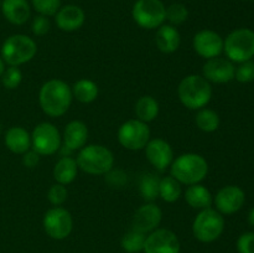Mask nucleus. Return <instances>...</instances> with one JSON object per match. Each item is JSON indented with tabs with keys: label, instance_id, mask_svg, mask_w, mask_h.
Here are the masks:
<instances>
[{
	"label": "nucleus",
	"instance_id": "nucleus-1",
	"mask_svg": "<svg viewBox=\"0 0 254 253\" xmlns=\"http://www.w3.org/2000/svg\"><path fill=\"white\" fill-rule=\"evenodd\" d=\"M72 89L62 79L52 78L45 82L39 92V103L46 116L51 118L62 117L72 103Z\"/></svg>",
	"mask_w": 254,
	"mask_h": 253
},
{
	"label": "nucleus",
	"instance_id": "nucleus-5",
	"mask_svg": "<svg viewBox=\"0 0 254 253\" xmlns=\"http://www.w3.org/2000/svg\"><path fill=\"white\" fill-rule=\"evenodd\" d=\"M37 45L34 39L24 34H15L7 37L1 46V59L9 66L27 63L35 57Z\"/></svg>",
	"mask_w": 254,
	"mask_h": 253
},
{
	"label": "nucleus",
	"instance_id": "nucleus-13",
	"mask_svg": "<svg viewBox=\"0 0 254 253\" xmlns=\"http://www.w3.org/2000/svg\"><path fill=\"white\" fill-rule=\"evenodd\" d=\"M246 202V193L240 186H223L213 198L216 210L222 215H232L238 212Z\"/></svg>",
	"mask_w": 254,
	"mask_h": 253
},
{
	"label": "nucleus",
	"instance_id": "nucleus-19",
	"mask_svg": "<svg viewBox=\"0 0 254 253\" xmlns=\"http://www.w3.org/2000/svg\"><path fill=\"white\" fill-rule=\"evenodd\" d=\"M88 140V128L87 124L82 121H71L66 124L62 135L64 146L68 148L71 151L81 150L87 145Z\"/></svg>",
	"mask_w": 254,
	"mask_h": 253
},
{
	"label": "nucleus",
	"instance_id": "nucleus-15",
	"mask_svg": "<svg viewBox=\"0 0 254 253\" xmlns=\"http://www.w3.org/2000/svg\"><path fill=\"white\" fill-rule=\"evenodd\" d=\"M236 67L227 57H213L206 60L202 67V76L210 83H228L235 78Z\"/></svg>",
	"mask_w": 254,
	"mask_h": 253
},
{
	"label": "nucleus",
	"instance_id": "nucleus-36",
	"mask_svg": "<svg viewBox=\"0 0 254 253\" xmlns=\"http://www.w3.org/2000/svg\"><path fill=\"white\" fill-rule=\"evenodd\" d=\"M50 29H51V22H50L49 17L44 16V15H37L34 17L31 30L35 36H44L50 31Z\"/></svg>",
	"mask_w": 254,
	"mask_h": 253
},
{
	"label": "nucleus",
	"instance_id": "nucleus-42",
	"mask_svg": "<svg viewBox=\"0 0 254 253\" xmlns=\"http://www.w3.org/2000/svg\"><path fill=\"white\" fill-rule=\"evenodd\" d=\"M0 5H1V0H0Z\"/></svg>",
	"mask_w": 254,
	"mask_h": 253
},
{
	"label": "nucleus",
	"instance_id": "nucleus-12",
	"mask_svg": "<svg viewBox=\"0 0 254 253\" xmlns=\"http://www.w3.org/2000/svg\"><path fill=\"white\" fill-rule=\"evenodd\" d=\"M181 245L175 232L168 228H156L146 235L144 253H180Z\"/></svg>",
	"mask_w": 254,
	"mask_h": 253
},
{
	"label": "nucleus",
	"instance_id": "nucleus-30",
	"mask_svg": "<svg viewBox=\"0 0 254 253\" xmlns=\"http://www.w3.org/2000/svg\"><path fill=\"white\" fill-rule=\"evenodd\" d=\"M146 235L131 228L122 237L121 246L127 253H139L144 250Z\"/></svg>",
	"mask_w": 254,
	"mask_h": 253
},
{
	"label": "nucleus",
	"instance_id": "nucleus-10",
	"mask_svg": "<svg viewBox=\"0 0 254 253\" xmlns=\"http://www.w3.org/2000/svg\"><path fill=\"white\" fill-rule=\"evenodd\" d=\"M119 144L128 150H141L150 140V128L148 123L139 119H129L124 122L117 134Z\"/></svg>",
	"mask_w": 254,
	"mask_h": 253
},
{
	"label": "nucleus",
	"instance_id": "nucleus-31",
	"mask_svg": "<svg viewBox=\"0 0 254 253\" xmlns=\"http://www.w3.org/2000/svg\"><path fill=\"white\" fill-rule=\"evenodd\" d=\"M189 17V10L186 5L181 2H174L166 7V20L173 26L184 24Z\"/></svg>",
	"mask_w": 254,
	"mask_h": 253
},
{
	"label": "nucleus",
	"instance_id": "nucleus-26",
	"mask_svg": "<svg viewBox=\"0 0 254 253\" xmlns=\"http://www.w3.org/2000/svg\"><path fill=\"white\" fill-rule=\"evenodd\" d=\"M71 89L73 98H76L77 101L84 104L92 103L93 101H96L99 93L98 86H97L96 82L87 78L78 79V81L71 87Z\"/></svg>",
	"mask_w": 254,
	"mask_h": 253
},
{
	"label": "nucleus",
	"instance_id": "nucleus-24",
	"mask_svg": "<svg viewBox=\"0 0 254 253\" xmlns=\"http://www.w3.org/2000/svg\"><path fill=\"white\" fill-rule=\"evenodd\" d=\"M78 174V165L76 159L72 156H61L60 160L55 164L54 179L56 183L67 186L73 183Z\"/></svg>",
	"mask_w": 254,
	"mask_h": 253
},
{
	"label": "nucleus",
	"instance_id": "nucleus-23",
	"mask_svg": "<svg viewBox=\"0 0 254 253\" xmlns=\"http://www.w3.org/2000/svg\"><path fill=\"white\" fill-rule=\"evenodd\" d=\"M184 197H185L188 205L195 210L201 211L205 208H210L213 203V196L211 191L201 184L188 186L185 193H184Z\"/></svg>",
	"mask_w": 254,
	"mask_h": 253
},
{
	"label": "nucleus",
	"instance_id": "nucleus-7",
	"mask_svg": "<svg viewBox=\"0 0 254 253\" xmlns=\"http://www.w3.org/2000/svg\"><path fill=\"white\" fill-rule=\"evenodd\" d=\"M225 231V218L216 208H205L197 213L192 222V233L202 243L215 242Z\"/></svg>",
	"mask_w": 254,
	"mask_h": 253
},
{
	"label": "nucleus",
	"instance_id": "nucleus-35",
	"mask_svg": "<svg viewBox=\"0 0 254 253\" xmlns=\"http://www.w3.org/2000/svg\"><path fill=\"white\" fill-rule=\"evenodd\" d=\"M235 78L241 83H248V82L254 81V61L248 60V61L241 62L240 66L235 71Z\"/></svg>",
	"mask_w": 254,
	"mask_h": 253
},
{
	"label": "nucleus",
	"instance_id": "nucleus-39",
	"mask_svg": "<svg viewBox=\"0 0 254 253\" xmlns=\"http://www.w3.org/2000/svg\"><path fill=\"white\" fill-rule=\"evenodd\" d=\"M248 223H250L252 227H254V207L250 211V213H248Z\"/></svg>",
	"mask_w": 254,
	"mask_h": 253
},
{
	"label": "nucleus",
	"instance_id": "nucleus-11",
	"mask_svg": "<svg viewBox=\"0 0 254 253\" xmlns=\"http://www.w3.org/2000/svg\"><path fill=\"white\" fill-rule=\"evenodd\" d=\"M42 226L47 236L54 240L61 241L71 235L73 230V218L68 210L61 206H54L44 215Z\"/></svg>",
	"mask_w": 254,
	"mask_h": 253
},
{
	"label": "nucleus",
	"instance_id": "nucleus-25",
	"mask_svg": "<svg viewBox=\"0 0 254 253\" xmlns=\"http://www.w3.org/2000/svg\"><path fill=\"white\" fill-rule=\"evenodd\" d=\"M159 111H160L159 102L153 96L140 97L134 107L136 119L144 122V123H149L158 118Z\"/></svg>",
	"mask_w": 254,
	"mask_h": 253
},
{
	"label": "nucleus",
	"instance_id": "nucleus-32",
	"mask_svg": "<svg viewBox=\"0 0 254 253\" xmlns=\"http://www.w3.org/2000/svg\"><path fill=\"white\" fill-rule=\"evenodd\" d=\"M35 11L44 16H55L61 7V0H31Z\"/></svg>",
	"mask_w": 254,
	"mask_h": 253
},
{
	"label": "nucleus",
	"instance_id": "nucleus-41",
	"mask_svg": "<svg viewBox=\"0 0 254 253\" xmlns=\"http://www.w3.org/2000/svg\"><path fill=\"white\" fill-rule=\"evenodd\" d=\"M1 130H2V126H1V123H0V134H1Z\"/></svg>",
	"mask_w": 254,
	"mask_h": 253
},
{
	"label": "nucleus",
	"instance_id": "nucleus-20",
	"mask_svg": "<svg viewBox=\"0 0 254 253\" xmlns=\"http://www.w3.org/2000/svg\"><path fill=\"white\" fill-rule=\"evenodd\" d=\"M5 19L12 25H24L31 16V6L27 0H1L0 5Z\"/></svg>",
	"mask_w": 254,
	"mask_h": 253
},
{
	"label": "nucleus",
	"instance_id": "nucleus-22",
	"mask_svg": "<svg viewBox=\"0 0 254 253\" xmlns=\"http://www.w3.org/2000/svg\"><path fill=\"white\" fill-rule=\"evenodd\" d=\"M156 47L164 54H173L178 51L181 44V36L176 26L170 24H163L158 27L155 35Z\"/></svg>",
	"mask_w": 254,
	"mask_h": 253
},
{
	"label": "nucleus",
	"instance_id": "nucleus-14",
	"mask_svg": "<svg viewBox=\"0 0 254 253\" xmlns=\"http://www.w3.org/2000/svg\"><path fill=\"white\" fill-rule=\"evenodd\" d=\"M192 47L198 56L210 60L218 57L223 52V39L213 30H201L193 36Z\"/></svg>",
	"mask_w": 254,
	"mask_h": 253
},
{
	"label": "nucleus",
	"instance_id": "nucleus-2",
	"mask_svg": "<svg viewBox=\"0 0 254 253\" xmlns=\"http://www.w3.org/2000/svg\"><path fill=\"white\" fill-rule=\"evenodd\" d=\"M178 96L183 106L191 111H198L210 103L212 87L202 74H189L179 83Z\"/></svg>",
	"mask_w": 254,
	"mask_h": 253
},
{
	"label": "nucleus",
	"instance_id": "nucleus-40",
	"mask_svg": "<svg viewBox=\"0 0 254 253\" xmlns=\"http://www.w3.org/2000/svg\"><path fill=\"white\" fill-rule=\"evenodd\" d=\"M5 62H4V60L1 59V56H0V78H1V76H2V73H4V71H5V68H6V67H5Z\"/></svg>",
	"mask_w": 254,
	"mask_h": 253
},
{
	"label": "nucleus",
	"instance_id": "nucleus-9",
	"mask_svg": "<svg viewBox=\"0 0 254 253\" xmlns=\"http://www.w3.org/2000/svg\"><path fill=\"white\" fill-rule=\"evenodd\" d=\"M62 145V135L55 124L42 122L34 128L31 133V149L39 155H54Z\"/></svg>",
	"mask_w": 254,
	"mask_h": 253
},
{
	"label": "nucleus",
	"instance_id": "nucleus-27",
	"mask_svg": "<svg viewBox=\"0 0 254 253\" xmlns=\"http://www.w3.org/2000/svg\"><path fill=\"white\" fill-rule=\"evenodd\" d=\"M183 193L181 184L171 175L164 176L159 184V197L168 203L176 202Z\"/></svg>",
	"mask_w": 254,
	"mask_h": 253
},
{
	"label": "nucleus",
	"instance_id": "nucleus-38",
	"mask_svg": "<svg viewBox=\"0 0 254 253\" xmlns=\"http://www.w3.org/2000/svg\"><path fill=\"white\" fill-rule=\"evenodd\" d=\"M40 161V155L36 153L35 150H32V149H30V150H27L26 153L22 154V164H24V166H26V168H35V166L39 164Z\"/></svg>",
	"mask_w": 254,
	"mask_h": 253
},
{
	"label": "nucleus",
	"instance_id": "nucleus-33",
	"mask_svg": "<svg viewBox=\"0 0 254 253\" xmlns=\"http://www.w3.org/2000/svg\"><path fill=\"white\" fill-rule=\"evenodd\" d=\"M1 83L5 88L15 89L20 86L22 81L21 69L16 66H10L5 68L4 73L1 76Z\"/></svg>",
	"mask_w": 254,
	"mask_h": 253
},
{
	"label": "nucleus",
	"instance_id": "nucleus-18",
	"mask_svg": "<svg viewBox=\"0 0 254 253\" xmlns=\"http://www.w3.org/2000/svg\"><path fill=\"white\" fill-rule=\"evenodd\" d=\"M57 27L64 32H72L81 29L86 21V14L83 9L77 5H64L60 7L55 15Z\"/></svg>",
	"mask_w": 254,
	"mask_h": 253
},
{
	"label": "nucleus",
	"instance_id": "nucleus-16",
	"mask_svg": "<svg viewBox=\"0 0 254 253\" xmlns=\"http://www.w3.org/2000/svg\"><path fill=\"white\" fill-rule=\"evenodd\" d=\"M161 220H163L161 208L156 203L146 202L141 205L134 213L133 223H131L133 227L131 228L148 235L159 228Z\"/></svg>",
	"mask_w": 254,
	"mask_h": 253
},
{
	"label": "nucleus",
	"instance_id": "nucleus-34",
	"mask_svg": "<svg viewBox=\"0 0 254 253\" xmlns=\"http://www.w3.org/2000/svg\"><path fill=\"white\" fill-rule=\"evenodd\" d=\"M67 197H68V191H67L66 186L62 185V184H54L47 191V200L54 206L64 205Z\"/></svg>",
	"mask_w": 254,
	"mask_h": 253
},
{
	"label": "nucleus",
	"instance_id": "nucleus-17",
	"mask_svg": "<svg viewBox=\"0 0 254 253\" xmlns=\"http://www.w3.org/2000/svg\"><path fill=\"white\" fill-rule=\"evenodd\" d=\"M144 149L146 159L156 170L164 171L170 168L174 160V150L168 141L161 138L150 139Z\"/></svg>",
	"mask_w": 254,
	"mask_h": 253
},
{
	"label": "nucleus",
	"instance_id": "nucleus-29",
	"mask_svg": "<svg viewBox=\"0 0 254 253\" xmlns=\"http://www.w3.org/2000/svg\"><path fill=\"white\" fill-rule=\"evenodd\" d=\"M195 123L200 130L205 133H212L220 126V116L210 108H201L195 117Z\"/></svg>",
	"mask_w": 254,
	"mask_h": 253
},
{
	"label": "nucleus",
	"instance_id": "nucleus-21",
	"mask_svg": "<svg viewBox=\"0 0 254 253\" xmlns=\"http://www.w3.org/2000/svg\"><path fill=\"white\" fill-rule=\"evenodd\" d=\"M4 143L11 153L22 155L31 149V134L24 126H11L5 133Z\"/></svg>",
	"mask_w": 254,
	"mask_h": 253
},
{
	"label": "nucleus",
	"instance_id": "nucleus-4",
	"mask_svg": "<svg viewBox=\"0 0 254 253\" xmlns=\"http://www.w3.org/2000/svg\"><path fill=\"white\" fill-rule=\"evenodd\" d=\"M77 165L83 173L89 175H106L113 169L114 155L107 146L101 144H89L78 150Z\"/></svg>",
	"mask_w": 254,
	"mask_h": 253
},
{
	"label": "nucleus",
	"instance_id": "nucleus-3",
	"mask_svg": "<svg viewBox=\"0 0 254 253\" xmlns=\"http://www.w3.org/2000/svg\"><path fill=\"white\" fill-rule=\"evenodd\" d=\"M208 174V163L202 155L196 153H185L174 159L170 165V175L181 185L200 184Z\"/></svg>",
	"mask_w": 254,
	"mask_h": 253
},
{
	"label": "nucleus",
	"instance_id": "nucleus-8",
	"mask_svg": "<svg viewBox=\"0 0 254 253\" xmlns=\"http://www.w3.org/2000/svg\"><path fill=\"white\" fill-rule=\"evenodd\" d=\"M131 16L143 29H158L166 21V6L161 0H136L131 9Z\"/></svg>",
	"mask_w": 254,
	"mask_h": 253
},
{
	"label": "nucleus",
	"instance_id": "nucleus-6",
	"mask_svg": "<svg viewBox=\"0 0 254 253\" xmlns=\"http://www.w3.org/2000/svg\"><path fill=\"white\" fill-rule=\"evenodd\" d=\"M223 52L230 61H248L254 57V31L247 27H241L231 31L223 40Z\"/></svg>",
	"mask_w": 254,
	"mask_h": 253
},
{
	"label": "nucleus",
	"instance_id": "nucleus-37",
	"mask_svg": "<svg viewBox=\"0 0 254 253\" xmlns=\"http://www.w3.org/2000/svg\"><path fill=\"white\" fill-rule=\"evenodd\" d=\"M238 253H254V232H245L237 240Z\"/></svg>",
	"mask_w": 254,
	"mask_h": 253
},
{
	"label": "nucleus",
	"instance_id": "nucleus-28",
	"mask_svg": "<svg viewBox=\"0 0 254 253\" xmlns=\"http://www.w3.org/2000/svg\"><path fill=\"white\" fill-rule=\"evenodd\" d=\"M159 184L160 179L154 173H145L139 181V191L146 202H154L159 197Z\"/></svg>",
	"mask_w": 254,
	"mask_h": 253
}]
</instances>
